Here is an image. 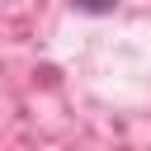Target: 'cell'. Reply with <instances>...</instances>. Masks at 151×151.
I'll use <instances>...</instances> for the list:
<instances>
[{"mask_svg": "<svg viewBox=\"0 0 151 151\" xmlns=\"http://www.w3.org/2000/svg\"><path fill=\"white\" fill-rule=\"evenodd\" d=\"M80 9H90V14H104V9H113V0H76Z\"/></svg>", "mask_w": 151, "mask_h": 151, "instance_id": "6da1fadb", "label": "cell"}]
</instances>
